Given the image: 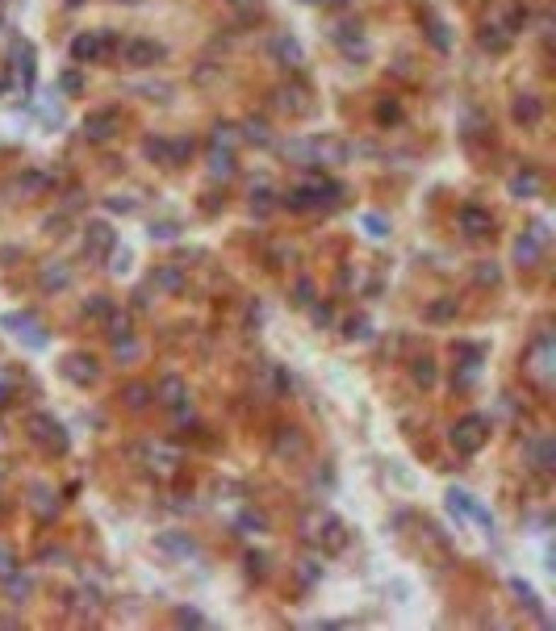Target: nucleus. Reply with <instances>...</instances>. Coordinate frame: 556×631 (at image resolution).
<instances>
[{"label": "nucleus", "mask_w": 556, "mask_h": 631, "mask_svg": "<svg viewBox=\"0 0 556 631\" xmlns=\"http://www.w3.org/2000/svg\"><path fill=\"white\" fill-rule=\"evenodd\" d=\"M485 435H490V422H485L481 414H468V418H461V422L452 427V448L464 451V456H473V451L485 444Z\"/></svg>", "instance_id": "obj_1"}, {"label": "nucleus", "mask_w": 556, "mask_h": 631, "mask_svg": "<svg viewBox=\"0 0 556 631\" xmlns=\"http://www.w3.org/2000/svg\"><path fill=\"white\" fill-rule=\"evenodd\" d=\"M113 46H117V38H113L109 30H96V34H80V38L71 42V59H76V63H96V59L113 54Z\"/></svg>", "instance_id": "obj_2"}, {"label": "nucleus", "mask_w": 556, "mask_h": 631, "mask_svg": "<svg viewBox=\"0 0 556 631\" xmlns=\"http://www.w3.org/2000/svg\"><path fill=\"white\" fill-rule=\"evenodd\" d=\"M25 427H30L34 444H42L47 451H59V456L67 451V431H63L50 414H30V422H25Z\"/></svg>", "instance_id": "obj_3"}, {"label": "nucleus", "mask_w": 556, "mask_h": 631, "mask_svg": "<svg viewBox=\"0 0 556 631\" xmlns=\"http://www.w3.org/2000/svg\"><path fill=\"white\" fill-rule=\"evenodd\" d=\"M448 510H452L456 519H473V523H481L485 531H494V514H490L473 494H464V490H448Z\"/></svg>", "instance_id": "obj_4"}, {"label": "nucleus", "mask_w": 556, "mask_h": 631, "mask_svg": "<svg viewBox=\"0 0 556 631\" xmlns=\"http://www.w3.org/2000/svg\"><path fill=\"white\" fill-rule=\"evenodd\" d=\"M130 67H155L159 59H163V46L159 42H146V38H130V42L117 50Z\"/></svg>", "instance_id": "obj_5"}, {"label": "nucleus", "mask_w": 556, "mask_h": 631, "mask_svg": "<svg viewBox=\"0 0 556 631\" xmlns=\"http://www.w3.org/2000/svg\"><path fill=\"white\" fill-rule=\"evenodd\" d=\"M113 134H117V113L113 109H93L84 117V138L88 142H109Z\"/></svg>", "instance_id": "obj_6"}, {"label": "nucleus", "mask_w": 556, "mask_h": 631, "mask_svg": "<svg viewBox=\"0 0 556 631\" xmlns=\"http://www.w3.org/2000/svg\"><path fill=\"white\" fill-rule=\"evenodd\" d=\"M456 222L468 238H485V234H494V218H490V209H481V205H464L461 214H456Z\"/></svg>", "instance_id": "obj_7"}, {"label": "nucleus", "mask_w": 556, "mask_h": 631, "mask_svg": "<svg viewBox=\"0 0 556 631\" xmlns=\"http://www.w3.org/2000/svg\"><path fill=\"white\" fill-rule=\"evenodd\" d=\"M63 376H67L71 385H93L96 381V360L93 356H84V352H76V356L63 360Z\"/></svg>", "instance_id": "obj_8"}, {"label": "nucleus", "mask_w": 556, "mask_h": 631, "mask_svg": "<svg viewBox=\"0 0 556 631\" xmlns=\"http://www.w3.org/2000/svg\"><path fill=\"white\" fill-rule=\"evenodd\" d=\"M84 251L88 255H105V251H113V226L109 222H88V230H84Z\"/></svg>", "instance_id": "obj_9"}, {"label": "nucleus", "mask_w": 556, "mask_h": 631, "mask_svg": "<svg viewBox=\"0 0 556 631\" xmlns=\"http://www.w3.org/2000/svg\"><path fill=\"white\" fill-rule=\"evenodd\" d=\"M155 548H159V552H168V556H176V560L197 556V543L188 540L185 531H163V536H155Z\"/></svg>", "instance_id": "obj_10"}, {"label": "nucleus", "mask_w": 556, "mask_h": 631, "mask_svg": "<svg viewBox=\"0 0 556 631\" xmlns=\"http://www.w3.org/2000/svg\"><path fill=\"white\" fill-rule=\"evenodd\" d=\"M4 326H8V330H25V343H30V347H47V330H42L30 314H4Z\"/></svg>", "instance_id": "obj_11"}, {"label": "nucleus", "mask_w": 556, "mask_h": 631, "mask_svg": "<svg viewBox=\"0 0 556 631\" xmlns=\"http://www.w3.org/2000/svg\"><path fill=\"white\" fill-rule=\"evenodd\" d=\"M155 402H163V406H172V410L180 406V402H188V389H185V381L168 372V376H163V381L155 385Z\"/></svg>", "instance_id": "obj_12"}, {"label": "nucleus", "mask_w": 556, "mask_h": 631, "mask_svg": "<svg viewBox=\"0 0 556 631\" xmlns=\"http://www.w3.org/2000/svg\"><path fill=\"white\" fill-rule=\"evenodd\" d=\"M272 54H277L284 67H297V63L306 59V50H301V42H297L293 34H272Z\"/></svg>", "instance_id": "obj_13"}, {"label": "nucleus", "mask_w": 556, "mask_h": 631, "mask_svg": "<svg viewBox=\"0 0 556 631\" xmlns=\"http://www.w3.org/2000/svg\"><path fill=\"white\" fill-rule=\"evenodd\" d=\"M552 456H556V448H552L548 435H535V439L527 444V460H531L535 473H548V468H552Z\"/></svg>", "instance_id": "obj_14"}, {"label": "nucleus", "mask_w": 556, "mask_h": 631, "mask_svg": "<svg viewBox=\"0 0 556 631\" xmlns=\"http://www.w3.org/2000/svg\"><path fill=\"white\" fill-rule=\"evenodd\" d=\"M151 284H155L159 293H180V289H185V272L176 268V264H159V268L151 272Z\"/></svg>", "instance_id": "obj_15"}, {"label": "nucleus", "mask_w": 556, "mask_h": 631, "mask_svg": "<svg viewBox=\"0 0 556 631\" xmlns=\"http://www.w3.org/2000/svg\"><path fill=\"white\" fill-rule=\"evenodd\" d=\"M38 284H42V293H63L71 284V272H67V264H47L38 272Z\"/></svg>", "instance_id": "obj_16"}, {"label": "nucleus", "mask_w": 556, "mask_h": 631, "mask_svg": "<svg viewBox=\"0 0 556 631\" xmlns=\"http://www.w3.org/2000/svg\"><path fill=\"white\" fill-rule=\"evenodd\" d=\"M330 519H335V514L323 510V506H318V510H306V514H301V536H306L310 543H318V536L326 531V523H330Z\"/></svg>", "instance_id": "obj_17"}, {"label": "nucleus", "mask_w": 556, "mask_h": 631, "mask_svg": "<svg viewBox=\"0 0 556 631\" xmlns=\"http://www.w3.org/2000/svg\"><path fill=\"white\" fill-rule=\"evenodd\" d=\"M531 372H535L540 381L552 376V339H540V343L531 347Z\"/></svg>", "instance_id": "obj_18"}, {"label": "nucleus", "mask_w": 556, "mask_h": 631, "mask_svg": "<svg viewBox=\"0 0 556 631\" xmlns=\"http://www.w3.org/2000/svg\"><path fill=\"white\" fill-rule=\"evenodd\" d=\"M540 117H544V105H540L535 96H519V100H514V122H523V126H540Z\"/></svg>", "instance_id": "obj_19"}, {"label": "nucleus", "mask_w": 556, "mask_h": 631, "mask_svg": "<svg viewBox=\"0 0 556 631\" xmlns=\"http://www.w3.org/2000/svg\"><path fill=\"white\" fill-rule=\"evenodd\" d=\"M122 402H126L130 410H142V406H151V402H155V389H151V385H142V381H134V385H126V389H122Z\"/></svg>", "instance_id": "obj_20"}, {"label": "nucleus", "mask_w": 556, "mask_h": 631, "mask_svg": "<svg viewBox=\"0 0 556 631\" xmlns=\"http://www.w3.org/2000/svg\"><path fill=\"white\" fill-rule=\"evenodd\" d=\"M209 176H234V151H226V146L209 151Z\"/></svg>", "instance_id": "obj_21"}, {"label": "nucleus", "mask_w": 556, "mask_h": 631, "mask_svg": "<svg viewBox=\"0 0 556 631\" xmlns=\"http://www.w3.org/2000/svg\"><path fill=\"white\" fill-rule=\"evenodd\" d=\"M243 138H247L251 146H268V142H272V134H268V122H260V117L243 122Z\"/></svg>", "instance_id": "obj_22"}, {"label": "nucleus", "mask_w": 556, "mask_h": 631, "mask_svg": "<svg viewBox=\"0 0 556 631\" xmlns=\"http://www.w3.org/2000/svg\"><path fill=\"white\" fill-rule=\"evenodd\" d=\"M306 451V439L297 431H280L277 435V456H301Z\"/></svg>", "instance_id": "obj_23"}, {"label": "nucleus", "mask_w": 556, "mask_h": 631, "mask_svg": "<svg viewBox=\"0 0 556 631\" xmlns=\"http://www.w3.org/2000/svg\"><path fill=\"white\" fill-rule=\"evenodd\" d=\"M343 330H347L343 339H352V343H369V339H372V322H369V318H352Z\"/></svg>", "instance_id": "obj_24"}, {"label": "nucleus", "mask_w": 556, "mask_h": 631, "mask_svg": "<svg viewBox=\"0 0 556 631\" xmlns=\"http://www.w3.org/2000/svg\"><path fill=\"white\" fill-rule=\"evenodd\" d=\"M422 21H427V34H431V42H435V50H448V25H444L439 17H431V13H427Z\"/></svg>", "instance_id": "obj_25"}, {"label": "nucleus", "mask_w": 556, "mask_h": 631, "mask_svg": "<svg viewBox=\"0 0 556 631\" xmlns=\"http://www.w3.org/2000/svg\"><path fill=\"white\" fill-rule=\"evenodd\" d=\"M238 531H247V536L268 531V519H264V514H255V510H243V514H238Z\"/></svg>", "instance_id": "obj_26"}, {"label": "nucleus", "mask_w": 556, "mask_h": 631, "mask_svg": "<svg viewBox=\"0 0 556 631\" xmlns=\"http://www.w3.org/2000/svg\"><path fill=\"white\" fill-rule=\"evenodd\" d=\"M4 586H8V598H13V602H25V598L34 594V581H30V577H17V573H13Z\"/></svg>", "instance_id": "obj_27"}, {"label": "nucleus", "mask_w": 556, "mask_h": 631, "mask_svg": "<svg viewBox=\"0 0 556 631\" xmlns=\"http://www.w3.org/2000/svg\"><path fill=\"white\" fill-rule=\"evenodd\" d=\"M427 318H431V322H452V318H456V301H452V297H439V301L427 310Z\"/></svg>", "instance_id": "obj_28"}, {"label": "nucleus", "mask_w": 556, "mask_h": 631, "mask_svg": "<svg viewBox=\"0 0 556 631\" xmlns=\"http://www.w3.org/2000/svg\"><path fill=\"white\" fill-rule=\"evenodd\" d=\"M410 376H415V381L422 385V389H431V385H435V364H431V360H415Z\"/></svg>", "instance_id": "obj_29"}, {"label": "nucleus", "mask_w": 556, "mask_h": 631, "mask_svg": "<svg viewBox=\"0 0 556 631\" xmlns=\"http://www.w3.org/2000/svg\"><path fill=\"white\" fill-rule=\"evenodd\" d=\"M510 192H514V197H531V192H540V180H535V176H514V180H510Z\"/></svg>", "instance_id": "obj_30"}, {"label": "nucleus", "mask_w": 556, "mask_h": 631, "mask_svg": "<svg viewBox=\"0 0 556 631\" xmlns=\"http://www.w3.org/2000/svg\"><path fill=\"white\" fill-rule=\"evenodd\" d=\"M481 46L498 54V50H506V46H510V38L502 34V30H485V34H481Z\"/></svg>", "instance_id": "obj_31"}, {"label": "nucleus", "mask_w": 556, "mask_h": 631, "mask_svg": "<svg viewBox=\"0 0 556 631\" xmlns=\"http://www.w3.org/2000/svg\"><path fill=\"white\" fill-rule=\"evenodd\" d=\"M360 222H364V230H369L372 238H385V234H389V222H385L381 214H364Z\"/></svg>", "instance_id": "obj_32"}, {"label": "nucleus", "mask_w": 556, "mask_h": 631, "mask_svg": "<svg viewBox=\"0 0 556 631\" xmlns=\"http://www.w3.org/2000/svg\"><path fill=\"white\" fill-rule=\"evenodd\" d=\"M510 589H514V594L523 598V606H531V610H540V598H535V589L527 586V581H519V577H514V581H510Z\"/></svg>", "instance_id": "obj_33"}, {"label": "nucleus", "mask_w": 556, "mask_h": 631, "mask_svg": "<svg viewBox=\"0 0 556 631\" xmlns=\"http://www.w3.org/2000/svg\"><path fill=\"white\" fill-rule=\"evenodd\" d=\"M13 573H17V556H13V552L0 543V581H8Z\"/></svg>", "instance_id": "obj_34"}, {"label": "nucleus", "mask_w": 556, "mask_h": 631, "mask_svg": "<svg viewBox=\"0 0 556 631\" xmlns=\"http://www.w3.org/2000/svg\"><path fill=\"white\" fill-rule=\"evenodd\" d=\"M109 272H117V276H122V272H130V251H126V247H122V251L113 247V255H109Z\"/></svg>", "instance_id": "obj_35"}, {"label": "nucleus", "mask_w": 556, "mask_h": 631, "mask_svg": "<svg viewBox=\"0 0 556 631\" xmlns=\"http://www.w3.org/2000/svg\"><path fill=\"white\" fill-rule=\"evenodd\" d=\"M498 280H502L498 264H477V284H498Z\"/></svg>", "instance_id": "obj_36"}, {"label": "nucleus", "mask_w": 556, "mask_h": 631, "mask_svg": "<svg viewBox=\"0 0 556 631\" xmlns=\"http://www.w3.org/2000/svg\"><path fill=\"white\" fill-rule=\"evenodd\" d=\"M251 209H255V214L264 218V214L272 209V192H268V188H260V192H251Z\"/></svg>", "instance_id": "obj_37"}, {"label": "nucleus", "mask_w": 556, "mask_h": 631, "mask_svg": "<svg viewBox=\"0 0 556 631\" xmlns=\"http://www.w3.org/2000/svg\"><path fill=\"white\" fill-rule=\"evenodd\" d=\"M113 356H117V360H134V356H139L134 335H130V339H122V343H113Z\"/></svg>", "instance_id": "obj_38"}, {"label": "nucleus", "mask_w": 556, "mask_h": 631, "mask_svg": "<svg viewBox=\"0 0 556 631\" xmlns=\"http://www.w3.org/2000/svg\"><path fill=\"white\" fill-rule=\"evenodd\" d=\"M176 623L180 627H205V615L201 610H176Z\"/></svg>", "instance_id": "obj_39"}, {"label": "nucleus", "mask_w": 556, "mask_h": 631, "mask_svg": "<svg viewBox=\"0 0 556 631\" xmlns=\"http://www.w3.org/2000/svg\"><path fill=\"white\" fill-rule=\"evenodd\" d=\"M109 330H113V335H109L113 343H122V339H130V318H113V322H109Z\"/></svg>", "instance_id": "obj_40"}, {"label": "nucleus", "mask_w": 556, "mask_h": 631, "mask_svg": "<svg viewBox=\"0 0 556 631\" xmlns=\"http://www.w3.org/2000/svg\"><path fill=\"white\" fill-rule=\"evenodd\" d=\"M277 105H280V109H301V92H297V88H293V92L280 88L277 92Z\"/></svg>", "instance_id": "obj_41"}, {"label": "nucleus", "mask_w": 556, "mask_h": 631, "mask_svg": "<svg viewBox=\"0 0 556 631\" xmlns=\"http://www.w3.org/2000/svg\"><path fill=\"white\" fill-rule=\"evenodd\" d=\"M180 226L176 222H151V238H176Z\"/></svg>", "instance_id": "obj_42"}, {"label": "nucleus", "mask_w": 556, "mask_h": 631, "mask_svg": "<svg viewBox=\"0 0 556 631\" xmlns=\"http://www.w3.org/2000/svg\"><path fill=\"white\" fill-rule=\"evenodd\" d=\"M34 506H38V514H54V506H50V490L34 485Z\"/></svg>", "instance_id": "obj_43"}, {"label": "nucleus", "mask_w": 556, "mask_h": 631, "mask_svg": "<svg viewBox=\"0 0 556 631\" xmlns=\"http://www.w3.org/2000/svg\"><path fill=\"white\" fill-rule=\"evenodd\" d=\"M318 577H323V565H314V560H301V581H306V586H314Z\"/></svg>", "instance_id": "obj_44"}, {"label": "nucleus", "mask_w": 556, "mask_h": 631, "mask_svg": "<svg viewBox=\"0 0 556 631\" xmlns=\"http://www.w3.org/2000/svg\"><path fill=\"white\" fill-rule=\"evenodd\" d=\"M84 314H88V318H105V314H109V297H93V301L84 306Z\"/></svg>", "instance_id": "obj_45"}, {"label": "nucleus", "mask_w": 556, "mask_h": 631, "mask_svg": "<svg viewBox=\"0 0 556 631\" xmlns=\"http://www.w3.org/2000/svg\"><path fill=\"white\" fill-rule=\"evenodd\" d=\"M293 293H297V306H310V301H314V284H310V280H297Z\"/></svg>", "instance_id": "obj_46"}, {"label": "nucleus", "mask_w": 556, "mask_h": 631, "mask_svg": "<svg viewBox=\"0 0 556 631\" xmlns=\"http://www.w3.org/2000/svg\"><path fill=\"white\" fill-rule=\"evenodd\" d=\"M214 146H234V126H218V134H214Z\"/></svg>", "instance_id": "obj_47"}, {"label": "nucleus", "mask_w": 556, "mask_h": 631, "mask_svg": "<svg viewBox=\"0 0 556 631\" xmlns=\"http://www.w3.org/2000/svg\"><path fill=\"white\" fill-rule=\"evenodd\" d=\"M109 209H113V214H130L134 201H130V197H109Z\"/></svg>", "instance_id": "obj_48"}, {"label": "nucleus", "mask_w": 556, "mask_h": 631, "mask_svg": "<svg viewBox=\"0 0 556 631\" xmlns=\"http://www.w3.org/2000/svg\"><path fill=\"white\" fill-rule=\"evenodd\" d=\"M63 88H67V92H80V88H84L80 71H67V76H63Z\"/></svg>", "instance_id": "obj_49"}, {"label": "nucleus", "mask_w": 556, "mask_h": 631, "mask_svg": "<svg viewBox=\"0 0 556 631\" xmlns=\"http://www.w3.org/2000/svg\"><path fill=\"white\" fill-rule=\"evenodd\" d=\"M314 322H318V326H330V322H335L330 306H314Z\"/></svg>", "instance_id": "obj_50"}, {"label": "nucleus", "mask_w": 556, "mask_h": 631, "mask_svg": "<svg viewBox=\"0 0 556 631\" xmlns=\"http://www.w3.org/2000/svg\"><path fill=\"white\" fill-rule=\"evenodd\" d=\"M247 565H251V573H264V565H268V560H264V556H255V552H251V556H247Z\"/></svg>", "instance_id": "obj_51"}, {"label": "nucleus", "mask_w": 556, "mask_h": 631, "mask_svg": "<svg viewBox=\"0 0 556 631\" xmlns=\"http://www.w3.org/2000/svg\"><path fill=\"white\" fill-rule=\"evenodd\" d=\"M306 4H323V0H306Z\"/></svg>", "instance_id": "obj_52"}, {"label": "nucleus", "mask_w": 556, "mask_h": 631, "mask_svg": "<svg viewBox=\"0 0 556 631\" xmlns=\"http://www.w3.org/2000/svg\"><path fill=\"white\" fill-rule=\"evenodd\" d=\"M71 4H80V0H71Z\"/></svg>", "instance_id": "obj_53"}]
</instances>
